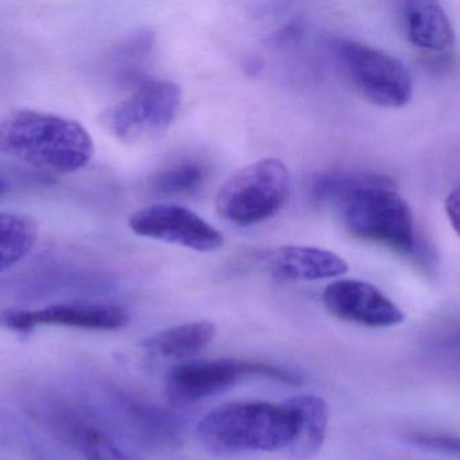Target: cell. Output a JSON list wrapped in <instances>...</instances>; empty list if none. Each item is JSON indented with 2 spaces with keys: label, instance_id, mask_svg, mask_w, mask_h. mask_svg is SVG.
Listing matches in <instances>:
<instances>
[{
  "label": "cell",
  "instance_id": "6da1fadb",
  "mask_svg": "<svg viewBox=\"0 0 460 460\" xmlns=\"http://www.w3.org/2000/svg\"><path fill=\"white\" fill-rule=\"evenodd\" d=\"M0 153L45 173L69 174L91 163L95 144L75 120L17 110L0 120Z\"/></svg>",
  "mask_w": 460,
  "mask_h": 460
},
{
  "label": "cell",
  "instance_id": "7a4b0ae2",
  "mask_svg": "<svg viewBox=\"0 0 460 460\" xmlns=\"http://www.w3.org/2000/svg\"><path fill=\"white\" fill-rule=\"evenodd\" d=\"M297 414L284 403L233 402L209 411L196 428L199 441L212 455L274 452L292 443Z\"/></svg>",
  "mask_w": 460,
  "mask_h": 460
},
{
  "label": "cell",
  "instance_id": "3957f363",
  "mask_svg": "<svg viewBox=\"0 0 460 460\" xmlns=\"http://www.w3.org/2000/svg\"><path fill=\"white\" fill-rule=\"evenodd\" d=\"M339 211L344 228L354 238L389 247L403 255L416 252L411 207L390 184L355 190L339 203Z\"/></svg>",
  "mask_w": 460,
  "mask_h": 460
},
{
  "label": "cell",
  "instance_id": "277c9868",
  "mask_svg": "<svg viewBox=\"0 0 460 460\" xmlns=\"http://www.w3.org/2000/svg\"><path fill=\"white\" fill-rule=\"evenodd\" d=\"M290 192V174L277 158H262L235 172L217 190L215 208L236 226L270 219L284 208Z\"/></svg>",
  "mask_w": 460,
  "mask_h": 460
},
{
  "label": "cell",
  "instance_id": "5b68a950",
  "mask_svg": "<svg viewBox=\"0 0 460 460\" xmlns=\"http://www.w3.org/2000/svg\"><path fill=\"white\" fill-rule=\"evenodd\" d=\"M331 52L344 79L371 104L401 109L411 102L413 82L400 58L349 39L332 41Z\"/></svg>",
  "mask_w": 460,
  "mask_h": 460
},
{
  "label": "cell",
  "instance_id": "8992f818",
  "mask_svg": "<svg viewBox=\"0 0 460 460\" xmlns=\"http://www.w3.org/2000/svg\"><path fill=\"white\" fill-rule=\"evenodd\" d=\"M255 376L287 384L300 382V376L292 371L269 363L234 359L190 360L179 363L169 371L165 394L172 405L187 408L230 389L243 376Z\"/></svg>",
  "mask_w": 460,
  "mask_h": 460
},
{
  "label": "cell",
  "instance_id": "52a82bcc",
  "mask_svg": "<svg viewBox=\"0 0 460 460\" xmlns=\"http://www.w3.org/2000/svg\"><path fill=\"white\" fill-rule=\"evenodd\" d=\"M181 103L179 85L166 80H149L139 84L133 95L111 107L103 115V123L119 141H144L171 128Z\"/></svg>",
  "mask_w": 460,
  "mask_h": 460
},
{
  "label": "cell",
  "instance_id": "ba28073f",
  "mask_svg": "<svg viewBox=\"0 0 460 460\" xmlns=\"http://www.w3.org/2000/svg\"><path fill=\"white\" fill-rule=\"evenodd\" d=\"M139 236L176 244L200 252H211L225 243V236L200 215L179 204H153L138 209L128 219Z\"/></svg>",
  "mask_w": 460,
  "mask_h": 460
},
{
  "label": "cell",
  "instance_id": "9c48e42d",
  "mask_svg": "<svg viewBox=\"0 0 460 460\" xmlns=\"http://www.w3.org/2000/svg\"><path fill=\"white\" fill-rule=\"evenodd\" d=\"M128 322L130 314L125 308L109 304H58L36 311L7 309L0 312V325L17 332H29L41 325L117 331L126 327Z\"/></svg>",
  "mask_w": 460,
  "mask_h": 460
},
{
  "label": "cell",
  "instance_id": "30bf717a",
  "mask_svg": "<svg viewBox=\"0 0 460 460\" xmlns=\"http://www.w3.org/2000/svg\"><path fill=\"white\" fill-rule=\"evenodd\" d=\"M323 303L332 316L368 328H389L405 320L403 312L374 285L360 279L331 282L323 292Z\"/></svg>",
  "mask_w": 460,
  "mask_h": 460
},
{
  "label": "cell",
  "instance_id": "8fae6325",
  "mask_svg": "<svg viewBox=\"0 0 460 460\" xmlns=\"http://www.w3.org/2000/svg\"><path fill=\"white\" fill-rule=\"evenodd\" d=\"M269 271L279 281H319L338 279L349 271V263L330 250L287 244L268 254Z\"/></svg>",
  "mask_w": 460,
  "mask_h": 460
},
{
  "label": "cell",
  "instance_id": "7c38bea8",
  "mask_svg": "<svg viewBox=\"0 0 460 460\" xmlns=\"http://www.w3.org/2000/svg\"><path fill=\"white\" fill-rule=\"evenodd\" d=\"M401 20L409 42L419 49L438 53L454 47V26L438 2H406L401 7Z\"/></svg>",
  "mask_w": 460,
  "mask_h": 460
},
{
  "label": "cell",
  "instance_id": "4fadbf2b",
  "mask_svg": "<svg viewBox=\"0 0 460 460\" xmlns=\"http://www.w3.org/2000/svg\"><path fill=\"white\" fill-rule=\"evenodd\" d=\"M297 414V430L287 452L293 460H311L322 451L327 438V402L319 395L301 394L287 401Z\"/></svg>",
  "mask_w": 460,
  "mask_h": 460
},
{
  "label": "cell",
  "instance_id": "5bb4252c",
  "mask_svg": "<svg viewBox=\"0 0 460 460\" xmlns=\"http://www.w3.org/2000/svg\"><path fill=\"white\" fill-rule=\"evenodd\" d=\"M217 327L209 320L185 323L166 328L144 341V347L155 357L184 359L199 354L214 341Z\"/></svg>",
  "mask_w": 460,
  "mask_h": 460
},
{
  "label": "cell",
  "instance_id": "9a60e30c",
  "mask_svg": "<svg viewBox=\"0 0 460 460\" xmlns=\"http://www.w3.org/2000/svg\"><path fill=\"white\" fill-rule=\"evenodd\" d=\"M40 227L25 215L0 214V273L28 257L37 244Z\"/></svg>",
  "mask_w": 460,
  "mask_h": 460
},
{
  "label": "cell",
  "instance_id": "2e32d148",
  "mask_svg": "<svg viewBox=\"0 0 460 460\" xmlns=\"http://www.w3.org/2000/svg\"><path fill=\"white\" fill-rule=\"evenodd\" d=\"M382 184H390V180L382 174L366 173V172H359V173L331 172L314 180L312 193L317 200L336 201L339 204L355 190Z\"/></svg>",
  "mask_w": 460,
  "mask_h": 460
},
{
  "label": "cell",
  "instance_id": "e0dca14e",
  "mask_svg": "<svg viewBox=\"0 0 460 460\" xmlns=\"http://www.w3.org/2000/svg\"><path fill=\"white\" fill-rule=\"evenodd\" d=\"M206 166L195 161H187L155 173L152 188L161 195H185L199 190L206 181Z\"/></svg>",
  "mask_w": 460,
  "mask_h": 460
},
{
  "label": "cell",
  "instance_id": "ac0fdd59",
  "mask_svg": "<svg viewBox=\"0 0 460 460\" xmlns=\"http://www.w3.org/2000/svg\"><path fill=\"white\" fill-rule=\"evenodd\" d=\"M71 438L85 460H128L111 436L98 428L77 425L72 428Z\"/></svg>",
  "mask_w": 460,
  "mask_h": 460
},
{
  "label": "cell",
  "instance_id": "d6986e66",
  "mask_svg": "<svg viewBox=\"0 0 460 460\" xmlns=\"http://www.w3.org/2000/svg\"><path fill=\"white\" fill-rule=\"evenodd\" d=\"M406 441L417 448L444 455L448 457L459 456V438L449 433L435 432V430H413L406 435Z\"/></svg>",
  "mask_w": 460,
  "mask_h": 460
},
{
  "label": "cell",
  "instance_id": "ffe728a7",
  "mask_svg": "<svg viewBox=\"0 0 460 460\" xmlns=\"http://www.w3.org/2000/svg\"><path fill=\"white\" fill-rule=\"evenodd\" d=\"M444 208L452 228L457 233L459 231V190L457 188L452 190L447 196Z\"/></svg>",
  "mask_w": 460,
  "mask_h": 460
},
{
  "label": "cell",
  "instance_id": "44dd1931",
  "mask_svg": "<svg viewBox=\"0 0 460 460\" xmlns=\"http://www.w3.org/2000/svg\"><path fill=\"white\" fill-rule=\"evenodd\" d=\"M7 190V184L6 181H4L2 177H0V196L4 195V193H6Z\"/></svg>",
  "mask_w": 460,
  "mask_h": 460
}]
</instances>
